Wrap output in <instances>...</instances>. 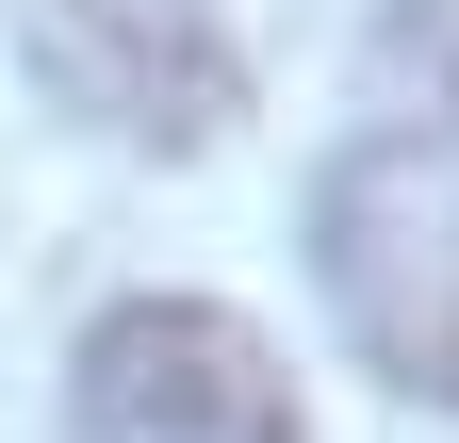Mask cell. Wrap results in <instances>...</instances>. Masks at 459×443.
Wrapping results in <instances>:
<instances>
[{"mask_svg": "<svg viewBox=\"0 0 459 443\" xmlns=\"http://www.w3.org/2000/svg\"><path fill=\"white\" fill-rule=\"evenodd\" d=\"M66 427L82 443H296V378L213 296H115L66 345Z\"/></svg>", "mask_w": 459, "mask_h": 443, "instance_id": "1", "label": "cell"}, {"mask_svg": "<svg viewBox=\"0 0 459 443\" xmlns=\"http://www.w3.org/2000/svg\"><path fill=\"white\" fill-rule=\"evenodd\" d=\"M33 83L82 132L164 164L230 148V116H247V49L213 33V0H33Z\"/></svg>", "mask_w": 459, "mask_h": 443, "instance_id": "2", "label": "cell"}, {"mask_svg": "<svg viewBox=\"0 0 459 443\" xmlns=\"http://www.w3.org/2000/svg\"><path fill=\"white\" fill-rule=\"evenodd\" d=\"M443 395H459V345H443Z\"/></svg>", "mask_w": 459, "mask_h": 443, "instance_id": "3", "label": "cell"}]
</instances>
